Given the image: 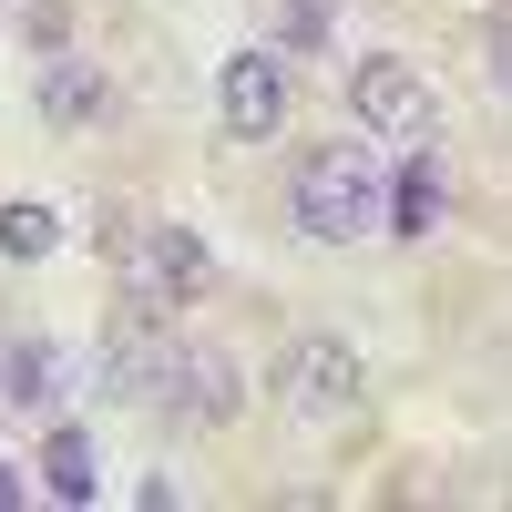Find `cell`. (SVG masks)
Masks as SVG:
<instances>
[{"label": "cell", "instance_id": "obj_1", "mask_svg": "<svg viewBox=\"0 0 512 512\" xmlns=\"http://www.w3.org/2000/svg\"><path fill=\"white\" fill-rule=\"evenodd\" d=\"M287 226L308 246H349V236H379L390 226V175H379L369 144H318L287 185Z\"/></svg>", "mask_w": 512, "mask_h": 512}, {"label": "cell", "instance_id": "obj_2", "mask_svg": "<svg viewBox=\"0 0 512 512\" xmlns=\"http://www.w3.org/2000/svg\"><path fill=\"white\" fill-rule=\"evenodd\" d=\"M349 113H359V134H369V144H431V134H441L431 72L400 62V52H369V62L349 72Z\"/></svg>", "mask_w": 512, "mask_h": 512}, {"label": "cell", "instance_id": "obj_3", "mask_svg": "<svg viewBox=\"0 0 512 512\" xmlns=\"http://www.w3.org/2000/svg\"><path fill=\"white\" fill-rule=\"evenodd\" d=\"M113 246H123V277H134V308H185L216 277V256H205L195 226H123Z\"/></svg>", "mask_w": 512, "mask_h": 512}, {"label": "cell", "instance_id": "obj_4", "mask_svg": "<svg viewBox=\"0 0 512 512\" xmlns=\"http://www.w3.org/2000/svg\"><path fill=\"white\" fill-rule=\"evenodd\" d=\"M277 390H287L297 420H349L359 410V349L349 338H297L287 369H277Z\"/></svg>", "mask_w": 512, "mask_h": 512}, {"label": "cell", "instance_id": "obj_5", "mask_svg": "<svg viewBox=\"0 0 512 512\" xmlns=\"http://www.w3.org/2000/svg\"><path fill=\"white\" fill-rule=\"evenodd\" d=\"M216 113H226L236 144H267L277 123H287V62H277V52H226V72H216Z\"/></svg>", "mask_w": 512, "mask_h": 512}, {"label": "cell", "instance_id": "obj_6", "mask_svg": "<svg viewBox=\"0 0 512 512\" xmlns=\"http://www.w3.org/2000/svg\"><path fill=\"white\" fill-rule=\"evenodd\" d=\"M164 379H175V338H164L154 308H134V318L103 338V390L113 400H164Z\"/></svg>", "mask_w": 512, "mask_h": 512}, {"label": "cell", "instance_id": "obj_7", "mask_svg": "<svg viewBox=\"0 0 512 512\" xmlns=\"http://www.w3.org/2000/svg\"><path fill=\"white\" fill-rule=\"evenodd\" d=\"M164 400H185L195 420H236V400H246V369L216 349V338H175V379H164Z\"/></svg>", "mask_w": 512, "mask_h": 512}, {"label": "cell", "instance_id": "obj_8", "mask_svg": "<svg viewBox=\"0 0 512 512\" xmlns=\"http://www.w3.org/2000/svg\"><path fill=\"white\" fill-rule=\"evenodd\" d=\"M441 216H451L441 154H431V144H410V154H400V175H390V226H379V236H431Z\"/></svg>", "mask_w": 512, "mask_h": 512}, {"label": "cell", "instance_id": "obj_9", "mask_svg": "<svg viewBox=\"0 0 512 512\" xmlns=\"http://www.w3.org/2000/svg\"><path fill=\"white\" fill-rule=\"evenodd\" d=\"M41 113H52L62 134H82V123H103V113H113V82H103L93 62L52 52V62H41Z\"/></svg>", "mask_w": 512, "mask_h": 512}, {"label": "cell", "instance_id": "obj_10", "mask_svg": "<svg viewBox=\"0 0 512 512\" xmlns=\"http://www.w3.org/2000/svg\"><path fill=\"white\" fill-rule=\"evenodd\" d=\"M62 400V359L41 338H0V410H52Z\"/></svg>", "mask_w": 512, "mask_h": 512}, {"label": "cell", "instance_id": "obj_11", "mask_svg": "<svg viewBox=\"0 0 512 512\" xmlns=\"http://www.w3.org/2000/svg\"><path fill=\"white\" fill-rule=\"evenodd\" d=\"M41 492H52V502H93V492H103V472H93V431H72V420H62V431L41 441Z\"/></svg>", "mask_w": 512, "mask_h": 512}, {"label": "cell", "instance_id": "obj_12", "mask_svg": "<svg viewBox=\"0 0 512 512\" xmlns=\"http://www.w3.org/2000/svg\"><path fill=\"white\" fill-rule=\"evenodd\" d=\"M62 246V216H52V205H0V256H11V267H41V256H52Z\"/></svg>", "mask_w": 512, "mask_h": 512}, {"label": "cell", "instance_id": "obj_13", "mask_svg": "<svg viewBox=\"0 0 512 512\" xmlns=\"http://www.w3.org/2000/svg\"><path fill=\"white\" fill-rule=\"evenodd\" d=\"M482 82H492V93L512 103V11H502V21L482 31Z\"/></svg>", "mask_w": 512, "mask_h": 512}, {"label": "cell", "instance_id": "obj_14", "mask_svg": "<svg viewBox=\"0 0 512 512\" xmlns=\"http://www.w3.org/2000/svg\"><path fill=\"white\" fill-rule=\"evenodd\" d=\"M287 31H297V41H328V0H297V11H287Z\"/></svg>", "mask_w": 512, "mask_h": 512}, {"label": "cell", "instance_id": "obj_15", "mask_svg": "<svg viewBox=\"0 0 512 512\" xmlns=\"http://www.w3.org/2000/svg\"><path fill=\"white\" fill-rule=\"evenodd\" d=\"M0 512H21V472H11V461H0Z\"/></svg>", "mask_w": 512, "mask_h": 512}]
</instances>
